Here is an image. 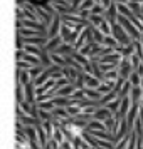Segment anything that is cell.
Masks as SVG:
<instances>
[{
    "label": "cell",
    "instance_id": "9a60e30c",
    "mask_svg": "<svg viewBox=\"0 0 143 149\" xmlns=\"http://www.w3.org/2000/svg\"><path fill=\"white\" fill-rule=\"evenodd\" d=\"M101 149H103V148H101Z\"/></svg>",
    "mask_w": 143,
    "mask_h": 149
},
{
    "label": "cell",
    "instance_id": "52a82bcc",
    "mask_svg": "<svg viewBox=\"0 0 143 149\" xmlns=\"http://www.w3.org/2000/svg\"><path fill=\"white\" fill-rule=\"evenodd\" d=\"M82 94L86 95L88 99H91V101H101V92L98 91V89H89V87H84L82 89Z\"/></svg>",
    "mask_w": 143,
    "mask_h": 149
},
{
    "label": "cell",
    "instance_id": "30bf717a",
    "mask_svg": "<svg viewBox=\"0 0 143 149\" xmlns=\"http://www.w3.org/2000/svg\"><path fill=\"white\" fill-rule=\"evenodd\" d=\"M91 12L94 15H103V17H106V12H108V8H104L101 3H94V7L91 8Z\"/></svg>",
    "mask_w": 143,
    "mask_h": 149
},
{
    "label": "cell",
    "instance_id": "5bb4252c",
    "mask_svg": "<svg viewBox=\"0 0 143 149\" xmlns=\"http://www.w3.org/2000/svg\"><path fill=\"white\" fill-rule=\"evenodd\" d=\"M96 3H101L104 8H109V5L113 3V0H96Z\"/></svg>",
    "mask_w": 143,
    "mask_h": 149
},
{
    "label": "cell",
    "instance_id": "277c9868",
    "mask_svg": "<svg viewBox=\"0 0 143 149\" xmlns=\"http://www.w3.org/2000/svg\"><path fill=\"white\" fill-rule=\"evenodd\" d=\"M109 117H113V112H111L108 107H101V109H98V111L94 112V119L96 121L104 122L106 119H109Z\"/></svg>",
    "mask_w": 143,
    "mask_h": 149
},
{
    "label": "cell",
    "instance_id": "8992f818",
    "mask_svg": "<svg viewBox=\"0 0 143 149\" xmlns=\"http://www.w3.org/2000/svg\"><path fill=\"white\" fill-rule=\"evenodd\" d=\"M86 131L88 132H98V131H106V124L104 122H101V121H91L88 124V127H86Z\"/></svg>",
    "mask_w": 143,
    "mask_h": 149
},
{
    "label": "cell",
    "instance_id": "8fae6325",
    "mask_svg": "<svg viewBox=\"0 0 143 149\" xmlns=\"http://www.w3.org/2000/svg\"><path fill=\"white\" fill-rule=\"evenodd\" d=\"M142 81H143L142 75L133 70V74L130 75V82H131V86H142Z\"/></svg>",
    "mask_w": 143,
    "mask_h": 149
},
{
    "label": "cell",
    "instance_id": "3957f363",
    "mask_svg": "<svg viewBox=\"0 0 143 149\" xmlns=\"http://www.w3.org/2000/svg\"><path fill=\"white\" fill-rule=\"evenodd\" d=\"M99 86H101V79H98L96 75H91V74H86L84 72V87L98 89Z\"/></svg>",
    "mask_w": 143,
    "mask_h": 149
},
{
    "label": "cell",
    "instance_id": "ba28073f",
    "mask_svg": "<svg viewBox=\"0 0 143 149\" xmlns=\"http://www.w3.org/2000/svg\"><path fill=\"white\" fill-rule=\"evenodd\" d=\"M118 81H120V72H118V69H115V70H109V72H104L103 82H113V84H116Z\"/></svg>",
    "mask_w": 143,
    "mask_h": 149
},
{
    "label": "cell",
    "instance_id": "5b68a950",
    "mask_svg": "<svg viewBox=\"0 0 143 149\" xmlns=\"http://www.w3.org/2000/svg\"><path fill=\"white\" fill-rule=\"evenodd\" d=\"M116 3H118V14H120V15L128 17L130 20H133V19L136 17V15L133 14V10H131V8L126 5V3H121V2H116Z\"/></svg>",
    "mask_w": 143,
    "mask_h": 149
},
{
    "label": "cell",
    "instance_id": "9c48e42d",
    "mask_svg": "<svg viewBox=\"0 0 143 149\" xmlns=\"http://www.w3.org/2000/svg\"><path fill=\"white\" fill-rule=\"evenodd\" d=\"M24 50H25V54L34 55V57H39V59H41L42 54H44V49L37 47V45H25V47H24Z\"/></svg>",
    "mask_w": 143,
    "mask_h": 149
},
{
    "label": "cell",
    "instance_id": "7c38bea8",
    "mask_svg": "<svg viewBox=\"0 0 143 149\" xmlns=\"http://www.w3.org/2000/svg\"><path fill=\"white\" fill-rule=\"evenodd\" d=\"M84 2V0H69V3H71V7L73 8H77L79 10V7H81V3Z\"/></svg>",
    "mask_w": 143,
    "mask_h": 149
},
{
    "label": "cell",
    "instance_id": "7a4b0ae2",
    "mask_svg": "<svg viewBox=\"0 0 143 149\" xmlns=\"http://www.w3.org/2000/svg\"><path fill=\"white\" fill-rule=\"evenodd\" d=\"M62 44H64L62 37L61 35H57V37H54V39H49L47 44H46V47H44V50H46V52H56Z\"/></svg>",
    "mask_w": 143,
    "mask_h": 149
},
{
    "label": "cell",
    "instance_id": "4fadbf2b",
    "mask_svg": "<svg viewBox=\"0 0 143 149\" xmlns=\"http://www.w3.org/2000/svg\"><path fill=\"white\" fill-rule=\"evenodd\" d=\"M39 116H41L44 121H51V114H49L47 111H42L41 109V111H39Z\"/></svg>",
    "mask_w": 143,
    "mask_h": 149
},
{
    "label": "cell",
    "instance_id": "6da1fadb",
    "mask_svg": "<svg viewBox=\"0 0 143 149\" xmlns=\"http://www.w3.org/2000/svg\"><path fill=\"white\" fill-rule=\"evenodd\" d=\"M111 25H113V37L120 42V45L126 47V45H130V44L133 42V40H131V37H128V32H126V30H125L118 22H113Z\"/></svg>",
    "mask_w": 143,
    "mask_h": 149
}]
</instances>
